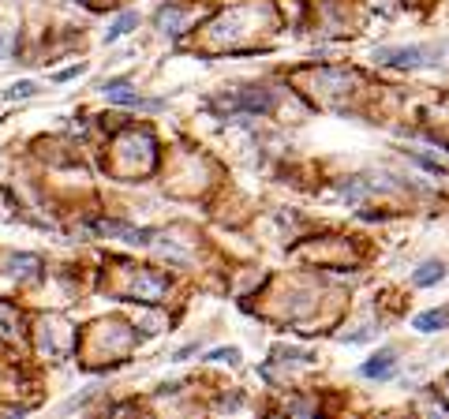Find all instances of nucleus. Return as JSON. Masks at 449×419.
Segmentation results:
<instances>
[{
    "label": "nucleus",
    "instance_id": "obj_1",
    "mask_svg": "<svg viewBox=\"0 0 449 419\" xmlns=\"http://www.w3.org/2000/svg\"><path fill=\"white\" fill-rule=\"evenodd\" d=\"M427 57H442V49L434 52V49H427V45H401V49H393V45H382V49H375V60L378 64H390V68H419V64H434V60H427Z\"/></svg>",
    "mask_w": 449,
    "mask_h": 419
},
{
    "label": "nucleus",
    "instance_id": "obj_2",
    "mask_svg": "<svg viewBox=\"0 0 449 419\" xmlns=\"http://www.w3.org/2000/svg\"><path fill=\"white\" fill-rule=\"evenodd\" d=\"M105 98H109L113 105H124V109H147V113L165 109V98H142V94H135V90H127V75L109 79V83H105Z\"/></svg>",
    "mask_w": 449,
    "mask_h": 419
},
{
    "label": "nucleus",
    "instance_id": "obj_3",
    "mask_svg": "<svg viewBox=\"0 0 449 419\" xmlns=\"http://www.w3.org/2000/svg\"><path fill=\"white\" fill-rule=\"evenodd\" d=\"M360 374H363V378H390V374H393V352H390V348L378 352L375 360H367V363L360 367Z\"/></svg>",
    "mask_w": 449,
    "mask_h": 419
},
{
    "label": "nucleus",
    "instance_id": "obj_4",
    "mask_svg": "<svg viewBox=\"0 0 449 419\" xmlns=\"http://www.w3.org/2000/svg\"><path fill=\"white\" fill-rule=\"evenodd\" d=\"M445 322H449V311H424V314H416L412 326H416L419 333H438Z\"/></svg>",
    "mask_w": 449,
    "mask_h": 419
},
{
    "label": "nucleus",
    "instance_id": "obj_5",
    "mask_svg": "<svg viewBox=\"0 0 449 419\" xmlns=\"http://www.w3.org/2000/svg\"><path fill=\"white\" fill-rule=\"evenodd\" d=\"M442 277H445V266H442V262H434V258H431V262H424V266H419V270L412 273V281H416L419 288H427V285H438Z\"/></svg>",
    "mask_w": 449,
    "mask_h": 419
},
{
    "label": "nucleus",
    "instance_id": "obj_6",
    "mask_svg": "<svg viewBox=\"0 0 449 419\" xmlns=\"http://www.w3.org/2000/svg\"><path fill=\"white\" fill-rule=\"evenodd\" d=\"M131 26H139V16H135V11H124V16L116 19L109 30H105V42H120V38L131 30Z\"/></svg>",
    "mask_w": 449,
    "mask_h": 419
},
{
    "label": "nucleus",
    "instance_id": "obj_7",
    "mask_svg": "<svg viewBox=\"0 0 449 419\" xmlns=\"http://www.w3.org/2000/svg\"><path fill=\"white\" fill-rule=\"evenodd\" d=\"M180 19H183L180 8H161L157 11V26H161L165 34H176V30H169V26H180Z\"/></svg>",
    "mask_w": 449,
    "mask_h": 419
},
{
    "label": "nucleus",
    "instance_id": "obj_8",
    "mask_svg": "<svg viewBox=\"0 0 449 419\" xmlns=\"http://www.w3.org/2000/svg\"><path fill=\"white\" fill-rule=\"evenodd\" d=\"M337 191H341V195H345V199H352V202H356V199H363V195H367V191H371V183L348 180V183H341V188H337Z\"/></svg>",
    "mask_w": 449,
    "mask_h": 419
},
{
    "label": "nucleus",
    "instance_id": "obj_9",
    "mask_svg": "<svg viewBox=\"0 0 449 419\" xmlns=\"http://www.w3.org/2000/svg\"><path fill=\"white\" fill-rule=\"evenodd\" d=\"M34 94H38V86L30 83V79H23V83H16V86L8 90V98H11V101H16V98H34Z\"/></svg>",
    "mask_w": 449,
    "mask_h": 419
},
{
    "label": "nucleus",
    "instance_id": "obj_10",
    "mask_svg": "<svg viewBox=\"0 0 449 419\" xmlns=\"http://www.w3.org/2000/svg\"><path fill=\"white\" fill-rule=\"evenodd\" d=\"M206 360H217V363H224V360H240V348H214V352H210V356Z\"/></svg>",
    "mask_w": 449,
    "mask_h": 419
},
{
    "label": "nucleus",
    "instance_id": "obj_11",
    "mask_svg": "<svg viewBox=\"0 0 449 419\" xmlns=\"http://www.w3.org/2000/svg\"><path fill=\"white\" fill-rule=\"evenodd\" d=\"M75 75H83V64H72V68H64V71H57L52 79H57V83H68V79H75Z\"/></svg>",
    "mask_w": 449,
    "mask_h": 419
},
{
    "label": "nucleus",
    "instance_id": "obj_12",
    "mask_svg": "<svg viewBox=\"0 0 449 419\" xmlns=\"http://www.w3.org/2000/svg\"><path fill=\"white\" fill-rule=\"evenodd\" d=\"M195 352H199V345H188V348H180L173 360H188V356H195Z\"/></svg>",
    "mask_w": 449,
    "mask_h": 419
}]
</instances>
